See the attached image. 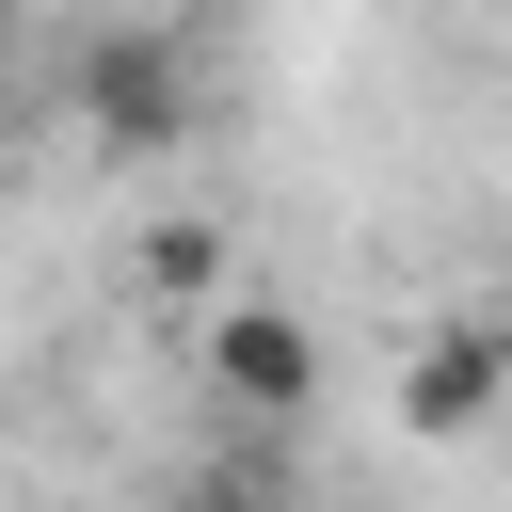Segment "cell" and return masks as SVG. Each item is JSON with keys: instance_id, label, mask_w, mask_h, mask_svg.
Returning a JSON list of instances; mask_svg holds the SVG:
<instances>
[{"instance_id": "4", "label": "cell", "mask_w": 512, "mask_h": 512, "mask_svg": "<svg viewBox=\"0 0 512 512\" xmlns=\"http://www.w3.org/2000/svg\"><path fill=\"white\" fill-rule=\"evenodd\" d=\"M128 272H144L160 304H192V288L224 272V240H208V224H144V240H128Z\"/></svg>"}, {"instance_id": "5", "label": "cell", "mask_w": 512, "mask_h": 512, "mask_svg": "<svg viewBox=\"0 0 512 512\" xmlns=\"http://www.w3.org/2000/svg\"><path fill=\"white\" fill-rule=\"evenodd\" d=\"M176 512H288V480L224 448V464H192V480H176Z\"/></svg>"}, {"instance_id": "1", "label": "cell", "mask_w": 512, "mask_h": 512, "mask_svg": "<svg viewBox=\"0 0 512 512\" xmlns=\"http://www.w3.org/2000/svg\"><path fill=\"white\" fill-rule=\"evenodd\" d=\"M80 128H96L112 160H160V144L192 128V80H176V48H160V32H96V48H80Z\"/></svg>"}, {"instance_id": "3", "label": "cell", "mask_w": 512, "mask_h": 512, "mask_svg": "<svg viewBox=\"0 0 512 512\" xmlns=\"http://www.w3.org/2000/svg\"><path fill=\"white\" fill-rule=\"evenodd\" d=\"M496 384H512V352L464 320V336H432V352L400 368V416H416V432H480V416H496Z\"/></svg>"}, {"instance_id": "6", "label": "cell", "mask_w": 512, "mask_h": 512, "mask_svg": "<svg viewBox=\"0 0 512 512\" xmlns=\"http://www.w3.org/2000/svg\"><path fill=\"white\" fill-rule=\"evenodd\" d=\"M0 160H16V96H0Z\"/></svg>"}, {"instance_id": "2", "label": "cell", "mask_w": 512, "mask_h": 512, "mask_svg": "<svg viewBox=\"0 0 512 512\" xmlns=\"http://www.w3.org/2000/svg\"><path fill=\"white\" fill-rule=\"evenodd\" d=\"M208 384H224V416L288 432V416L320 400V336H304L288 304H224V320H208Z\"/></svg>"}, {"instance_id": "7", "label": "cell", "mask_w": 512, "mask_h": 512, "mask_svg": "<svg viewBox=\"0 0 512 512\" xmlns=\"http://www.w3.org/2000/svg\"><path fill=\"white\" fill-rule=\"evenodd\" d=\"M0 48H16V0H0Z\"/></svg>"}]
</instances>
